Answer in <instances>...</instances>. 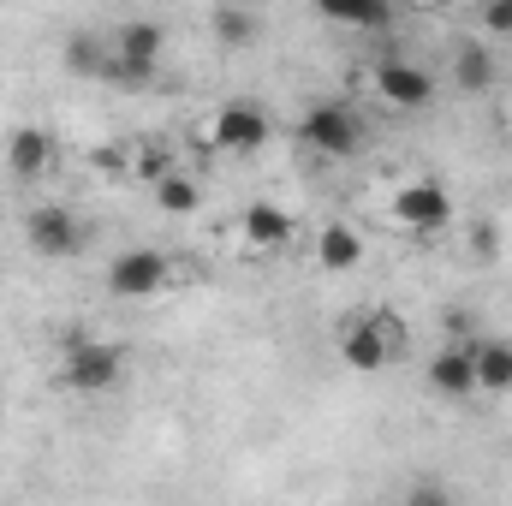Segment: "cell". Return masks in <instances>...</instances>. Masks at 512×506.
Masks as SVG:
<instances>
[{
    "label": "cell",
    "instance_id": "23",
    "mask_svg": "<svg viewBox=\"0 0 512 506\" xmlns=\"http://www.w3.org/2000/svg\"><path fill=\"white\" fill-rule=\"evenodd\" d=\"M477 18H483V30H489V36H512V0H489Z\"/></svg>",
    "mask_w": 512,
    "mask_h": 506
},
{
    "label": "cell",
    "instance_id": "9",
    "mask_svg": "<svg viewBox=\"0 0 512 506\" xmlns=\"http://www.w3.org/2000/svg\"><path fill=\"white\" fill-rule=\"evenodd\" d=\"M376 96L393 102V108H405V114H423L435 102V78L417 60H405V54H382L376 60Z\"/></svg>",
    "mask_w": 512,
    "mask_h": 506
},
{
    "label": "cell",
    "instance_id": "13",
    "mask_svg": "<svg viewBox=\"0 0 512 506\" xmlns=\"http://www.w3.org/2000/svg\"><path fill=\"white\" fill-rule=\"evenodd\" d=\"M316 262H322L328 274H352V268L364 262V233H358L352 221H328V227L316 233Z\"/></svg>",
    "mask_w": 512,
    "mask_h": 506
},
{
    "label": "cell",
    "instance_id": "3",
    "mask_svg": "<svg viewBox=\"0 0 512 506\" xmlns=\"http://www.w3.org/2000/svg\"><path fill=\"white\" fill-rule=\"evenodd\" d=\"M161 48H167V30L155 18H126L108 36V84H149L161 72Z\"/></svg>",
    "mask_w": 512,
    "mask_h": 506
},
{
    "label": "cell",
    "instance_id": "8",
    "mask_svg": "<svg viewBox=\"0 0 512 506\" xmlns=\"http://www.w3.org/2000/svg\"><path fill=\"white\" fill-rule=\"evenodd\" d=\"M393 221L411 227V233H441L453 221V191L441 179H411L393 191Z\"/></svg>",
    "mask_w": 512,
    "mask_h": 506
},
{
    "label": "cell",
    "instance_id": "2",
    "mask_svg": "<svg viewBox=\"0 0 512 506\" xmlns=\"http://www.w3.org/2000/svg\"><path fill=\"white\" fill-rule=\"evenodd\" d=\"M298 143L316 149L322 161H358L370 149V126L352 102H316L304 120H298Z\"/></svg>",
    "mask_w": 512,
    "mask_h": 506
},
{
    "label": "cell",
    "instance_id": "18",
    "mask_svg": "<svg viewBox=\"0 0 512 506\" xmlns=\"http://www.w3.org/2000/svg\"><path fill=\"white\" fill-rule=\"evenodd\" d=\"M149 197H155L161 215H197L203 209V185L191 173H167L161 185H149Z\"/></svg>",
    "mask_w": 512,
    "mask_h": 506
},
{
    "label": "cell",
    "instance_id": "4",
    "mask_svg": "<svg viewBox=\"0 0 512 506\" xmlns=\"http://www.w3.org/2000/svg\"><path fill=\"white\" fill-rule=\"evenodd\" d=\"M399 352H405V322H393V316H358V322L340 328V358H346V370H358V376L387 370Z\"/></svg>",
    "mask_w": 512,
    "mask_h": 506
},
{
    "label": "cell",
    "instance_id": "1",
    "mask_svg": "<svg viewBox=\"0 0 512 506\" xmlns=\"http://www.w3.org/2000/svg\"><path fill=\"white\" fill-rule=\"evenodd\" d=\"M131 370V352L114 340H96L84 328H66L60 334V387L78 393V399H96V393H114Z\"/></svg>",
    "mask_w": 512,
    "mask_h": 506
},
{
    "label": "cell",
    "instance_id": "19",
    "mask_svg": "<svg viewBox=\"0 0 512 506\" xmlns=\"http://www.w3.org/2000/svg\"><path fill=\"white\" fill-rule=\"evenodd\" d=\"M322 18L352 24V30H387L393 6H382V0H322Z\"/></svg>",
    "mask_w": 512,
    "mask_h": 506
},
{
    "label": "cell",
    "instance_id": "21",
    "mask_svg": "<svg viewBox=\"0 0 512 506\" xmlns=\"http://www.w3.org/2000/svg\"><path fill=\"white\" fill-rule=\"evenodd\" d=\"M399 506H459V495H453L441 477H411V489H405Z\"/></svg>",
    "mask_w": 512,
    "mask_h": 506
},
{
    "label": "cell",
    "instance_id": "17",
    "mask_svg": "<svg viewBox=\"0 0 512 506\" xmlns=\"http://www.w3.org/2000/svg\"><path fill=\"white\" fill-rule=\"evenodd\" d=\"M66 72L72 78H108V42L102 36H90V30H78V36H66Z\"/></svg>",
    "mask_w": 512,
    "mask_h": 506
},
{
    "label": "cell",
    "instance_id": "14",
    "mask_svg": "<svg viewBox=\"0 0 512 506\" xmlns=\"http://www.w3.org/2000/svg\"><path fill=\"white\" fill-rule=\"evenodd\" d=\"M471 370L477 393H512V340H471Z\"/></svg>",
    "mask_w": 512,
    "mask_h": 506
},
{
    "label": "cell",
    "instance_id": "10",
    "mask_svg": "<svg viewBox=\"0 0 512 506\" xmlns=\"http://www.w3.org/2000/svg\"><path fill=\"white\" fill-rule=\"evenodd\" d=\"M54 155H60V143H54V131H42V126H12V137H6L12 179H42L54 167Z\"/></svg>",
    "mask_w": 512,
    "mask_h": 506
},
{
    "label": "cell",
    "instance_id": "16",
    "mask_svg": "<svg viewBox=\"0 0 512 506\" xmlns=\"http://www.w3.org/2000/svg\"><path fill=\"white\" fill-rule=\"evenodd\" d=\"M209 30H215V42H221V48H251L256 36H262V12H245V6H215V12H209Z\"/></svg>",
    "mask_w": 512,
    "mask_h": 506
},
{
    "label": "cell",
    "instance_id": "7",
    "mask_svg": "<svg viewBox=\"0 0 512 506\" xmlns=\"http://www.w3.org/2000/svg\"><path fill=\"white\" fill-rule=\"evenodd\" d=\"M268 137H274V120H268L256 102H227V108L215 114V126H209V143H215L221 155H233V161L262 155Z\"/></svg>",
    "mask_w": 512,
    "mask_h": 506
},
{
    "label": "cell",
    "instance_id": "5",
    "mask_svg": "<svg viewBox=\"0 0 512 506\" xmlns=\"http://www.w3.org/2000/svg\"><path fill=\"white\" fill-rule=\"evenodd\" d=\"M24 245L42 262H66V256H78L90 245V221L78 209H66V203H36L24 215Z\"/></svg>",
    "mask_w": 512,
    "mask_h": 506
},
{
    "label": "cell",
    "instance_id": "15",
    "mask_svg": "<svg viewBox=\"0 0 512 506\" xmlns=\"http://www.w3.org/2000/svg\"><path fill=\"white\" fill-rule=\"evenodd\" d=\"M239 227H245V239H251L256 251H286V245H292V233H298V227H292V215H286L280 203H251Z\"/></svg>",
    "mask_w": 512,
    "mask_h": 506
},
{
    "label": "cell",
    "instance_id": "20",
    "mask_svg": "<svg viewBox=\"0 0 512 506\" xmlns=\"http://www.w3.org/2000/svg\"><path fill=\"white\" fill-rule=\"evenodd\" d=\"M167 173H173V149H167L161 137H143V143H137V179H143V185H161Z\"/></svg>",
    "mask_w": 512,
    "mask_h": 506
},
{
    "label": "cell",
    "instance_id": "12",
    "mask_svg": "<svg viewBox=\"0 0 512 506\" xmlns=\"http://www.w3.org/2000/svg\"><path fill=\"white\" fill-rule=\"evenodd\" d=\"M423 381H429V393H435V399H471V393H477V370H471V346H441V352L429 358V370H423Z\"/></svg>",
    "mask_w": 512,
    "mask_h": 506
},
{
    "label": "cell",
    "instance_id": "11",
    "mask_svg": "<svg viewBox=\"0 0 512 506\" xmlns=\"http://www.w3.org/2000/svg\"><path fill=\"white\" fill-rule=\"evenodd\" d=\"M495 78H501V60L489 42H477V36L453 42V90L459 96H483V90H495Z\"/></svg>",
    "mask_w": 512,
    "mask_h": 506
},
{
    "label": "cell",
    "instance_id": "22",
    "mask_svg": "<svg viewBox=\"0 0 512 506\" xmlns=\"http://www.w3.org/2000/svg\"><path fill=\"white\" fill-rule=\"evenodd\" d=\"M471 256H477V262H489V256H501V227H489V221H477V227H471Z\"/></svg>",
    "mask_w": 512,
    "mask_h": 506
},
{
    "label": "cell",
    "instance_id": "6",
    "mask_svg": "<svg viewBox=\"0 0 512 506\" xmlns=\"http://www.w3.org/2000/svg\"><path fill=\"white\" fill-rule=\"evenodd\" d=\"M173 286V256L155 251V245H131L108 262V292L120 304H143V298H161Z\"/></svg>",
    "mask_w": 512,
    "mask_h": 506
}]
</instances>
